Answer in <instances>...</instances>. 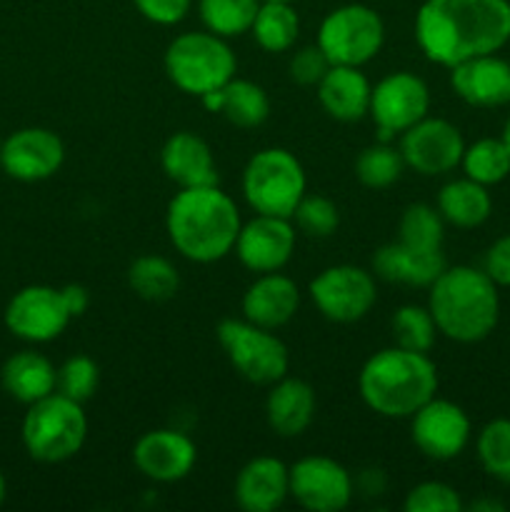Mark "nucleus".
I'll use <instances>...</instances> for the list:
<instances>
[{
  "label": "nucleus",
  "instance_id": "obj_1",
  "mask_svg": "<svg viewBox=\"0 0 510 512\" xmlns=\"http://www.w3.org/2000/svg\"><path fill=\"white\" fill-rule=\"evenodd\" d=\"M415 43L448 70L500 53L510 43V0H425L415 13Z\"/></svg>",
  "mask_w": 510,
  "mask_h": 512
},
{
  "label": "nucleus",
  "instance_id": "obj_2",
  "mask_svg": "<svg viewBox=\"0 0 510 512\" xmlns=\"http://www.w3.org/2000/svg\"><path fill=\"white\" fill-rule=\"evenodd\" d=\"M240 210L218 185L180 188L168 203L165 230L170 245L190 263H218L228 258L240 233Z\"/></svg>",
  "mask_w": 510,
  "mask_h": 512
},
{
  "label": "nucleus",
  "instance_id": "obj_3",
  "mask_svg": "<svg viewBox=\"0 0 510 512\" xmlns=\"http://www.w3.org/2000/svg\"><path fill=\"white\" fill-rule=\"evenodd\" d=\"M428 293V310L440 335L473 345L488 338L500 320L498 285L483 268L453 265L435 278Z\"/></svg>",
  "mask_w": 510,
  "mask_h": 512
},
{
  "label": "nucleus",
  "instance_id": "obj_4",
  "mask_svg": "<svg viewBox=\"0 0 510 512\" xmlns=\"http://www.w3.org/2000/svg\"><path fill=\"white\" fill-rule=\"evenodd\" d=\"M438 368L428 353L393 345L365 360L358 375L363 403L380 418L405 420L438 395Z\"/></svg>",
  "mask_w": 510,
  "mask_h": 512
},
{
  "label": "nucleus",
  "instance_id": "obj_5",
  "mask_svg": "<svg viewBox=\"0 0 510 512\" xmlns=\"http://www.w3.org/2000/svg\"><path fill=\"white\" fill-rule=\"evenodd\" d=\"M165 75L185 95L203 98L235 78L238 60L228 40L210 30H190L170 40L165 48Z\"/></svg>",
  "mask_w": 510,
  "mask_h": 512
},
{
  "label": "nucleus",
  "instance_id": "obj_6",
  "mask_svg": "<svg viewBox=\"0 0 510 512\" xmlns=\"http://www.w3.org/2000/svg\"><path fill=\"white\" fill-rule=\"evenodd\" d=\"M88 438V418L83 403L63 393L28 405L23 418V445L38 463L55 465L75 458Z\"/></svg>",
  "mask_w": 510,
  "mask_h": 512
},
{
  "label": "nucleus",
  "instance_id": "obj_7",
  "mask_svg": "<svg viewBox=\"0 0 510 512\" xmlns=\"http://www.w3.org/2000/svg\"><path fill=\"white\" fill-rule=\"evenodd\" d=\"M308 193V178L290 150L263 148L243 170L245 203L260 215L293 218L295 208Z\"/></svg>",
  "mask_w": 510,
  "mask_h": 512
},
{
  "label": "nucleus",
  "instance_id": "obj_8",
  "mask_svg": "<svg viewBox=\"0 0 510 512\" xmlns=\"http://www.w3.org/2000/svg\"><path fill=\"white\" fill-rule=\"evenodd\" d=\"M225 358L235 373L253 385H273L288 375L290 355L275 330L260 328L245 318H225L215 328Z\"/></svg>",
  "mask_w": 510,
  "mask_h": 512
},
{
  "label": "nucleus",
  "instance_id": "obj_9",
  "mask_svg": "<svg viewBox=\"0 0 510 512\" xmlns=\"http://www.w3.org/2000/svg\"><path fill=\"white\" fill-rule=\"evenodd\" d=\"M385 43V23L378 10L363 3L333 8L318 28V45L330 65L363 68Z\"/></svg>",
  "mask_w": 510,
  "mask_h": 512
},
{
  "label": "nucleus",
  "instance_id": "obj_10",
  "mask_svg": "<svg viewBox=\"0 0 510 512\" xmlns=\"http://www.w3.org/2000/svg\"><path fill=\"white\" fill-rule=\"evenodd\" d=\"M318 313L330 323L350 325L363 320L378 300V285L370 270L358 265H330L320 270L308 285Z\"/></svg>",
  "mask_w": 510,
  "mask_h": 512
},
{
  "label": "nucleus",
  "instance_id": "obj_11",
  "mask_svg": "<svg viewBox=\"0 0 510 512\" xmlns=\"http://www.w3.org/2000/svg\"><path fill=\"white\" fill-rule=\"evenodd\" d=\"M430 113V88L420 75L395 70L380 78L370 93V110L380 140H393Z\"/></svg>",
  "mask_w": 510,
  "mask_h": 512
},
{
  "label": "nucleus",
  "instance_id": "obj_12",
  "mask_svg": "<svg viewBox=\"0 0 510 512\" xmlns=\"http://www.w3.org/2000/svg\"><path fill=\"white\" fill-rule=\"evenodd\" d=\"M473 425L458 403L445 398H430L410 415V438L415 448L430 460H455L470 443Z\"/></svg>",
  "mask_w": 510,
  "mask_h": 512
},
{
  "label": "nucleus",
  "instance_id": "obj_13",
  "mask_svg": "<svg viewBox=\"0 0 510 512\" xmlns=\"http://www.w3.org/2000/svg\"><path fill=\"white\" fill-rule=\"evenodd\" d=\"M398 148L403 153L405 168L425 178H435L458 168L465 153V140L458 125L450 120L425 115L420 123L400 135Z\"/></svg>",
  "mask_w": 510,
  "mask_h": 512
},
{
  "label": "nucleus",
  "instance_id": "obj_14",
  "mask_svg": "<svg viewBox=\"0 0 510 512\" xmlns=\"http://www.w3.org/2000/svg\"><path fill=\"white\" fill-rule=\"evenodd\" d=\"M355 480L338 460L308 455L290 465V498L310 512H340L350 505Z\"/></svg>",
  "mask_w": 510,
  "mask_h": 512
},
{
  "label": "nucleus",
  "instance_id": "obj_15",
  "mask_svg": "<svg viewBox=\"0 0 510 512\" xmlns=\"http://www.w3.org/2000/svg\"><path fill=\"white\" fill-rule=\"evenodd\" d=\"M70 320L73 315L65 305L63 293L50 285H28L18 290L5 308V325L25 343H50L60 338Z\"/></svg>",
  "mask_w": 510,
  "mask_h": 512
},
{
  "label": "nucleus",
  "instance_id": "obj_16",
  "mask_svg": "<svg viewBox=\"0 0 510 512\" xmlns=\"http://www.w3.org/2000/svg\"><path fill=\"white\" fill-rule=\"evenodd\" d=\"M298 243L295 223L278 215H260L240 225L233 253L250 273H278L290 263Z\"/></svg>",
  "mask_w": 510,
  "mask_h": 512
},
{
  "label": "nucleus",
  "instance_id": "obj_17",
  "mask_svg": "<svg viewBox=\"0 0 510 512\" xmlns=\"http://www.w3.org/2000/svg\"><path fill=\"white\" fill-rule=\"evenodd\" d=\"M65 145L48 128H20L0 148V168L20 183H40L63 168Z\"/></svg>",
  "mask_w": 510,
  "mask_h": 512
},
{
  "label": "nucleus",
  "instance_id": "obj_18",
  "mask_svg": "<svg viewBox=\"0 0 510 512\" xmlns=\"http://www.w3.org/2000/svg\"><path fill=\"white\" fill-rule=\"evenodd\" d=\"M133 463L153 483H178L198 463V448L180 430H148L135 440Z\"/></svg>",
  "mask_w": 510,
  "mask_h": 512
},
{
  "label": "nucleus",
  "instance_id": "obj_19",
  "mask_svg": "<svg viewBox=\"0 0 510 512\" xmlns=\"http://www.w3.org/2000/svg\"><path fill=\"white\" fill-rule=\"evenodd\" d=\"M450 88L473 108H503L510 103V63L498 53L463 60L450 68Z\"/></svg>",
  "mask_w": 510,
  "mask_h": 512
},
{
  "label": "nucleus",
  "instance_id": "obj_20",
  "mask_svg": "<svg viewBox=\"0 0 510 512\" xmlns=\"http://www.w3.org/2000/svg\"><path fill=\"white\" fill-rule=\"evenodd\" d=\"M235 503L245 512H273L290 498V468L273 455H258L240 468Z\"/></svg>",
  "mask_w": 510,
  "mask_h": 512
},
{
  "label": "nucleus",
  "instance_id": "obj_21",
  "mask_svg": "<svg viewBox=\"0 0 510 512\" xmlns=\"http://www.w3.org/2000/svg\"><path fill=\"white\" fill-rule=\"evenodd\" d=\"M243 318L260 328L278 330L295 318L300 308V290L293 278L278 273H260L243 295Z\"/></svg>",
  "mask_w": 510,
  "mask_h": 512
},
{
  "label": "nucleus",
  "instance_id": "obj_22",
  "mask_svg": "<svg viewBox=\"0 0 510 512\" xmlns=\"http://www.w3.org/2000/svg\"><path fill=\"white\" fill-rule=\"evenodd\" d=\"M160 168L178 188L218 185V165L213 150L200 135L178 130L160 148Z\"/></svg>",
  "mask_w": 510,
  "mask_h": 512
},
{
  "label": "nucleus",
  "instance_id": "obj_23",
  "mask_svg": "<svg viewBox=\"0 0 510 512\" xmlns=\"http://www.w3.org/2000/svg\"><path fill=\"white\" fill-rule=\"evenodd\" d=\"M448 268L443 250H423L405 243L380 245L373 255L375 278L408 288H430L443 270Z\"/></svg>",
  "mask_w": 510,
  "mask_h": 512
},
{
  "label": "nucleus",
  "instance_id": "obj_24",
  "mask_svg": "<svg viewBox=\"0 0 510 512\" xmlns=\"http://www.w3.org/2000/svg\"><path fill=\"white\" fill-rule=\"evenodd\" d=\"M315 390L310 383L300 378H280L270 385V393L265 398V420L268 428L280 438H298L313 425L315 420Z\"/></svg>",
  "mask_w": 510,
  "mask_h": 512
},
{
  "label": "nucleus",
  "instance_id": "obj_25",
  "mask_svg": "<svg viewBox=\"0 0 510 512\" xmlns=\"http://www.w3.org/2000/svg\"><path fill=\"white\" fill-rule=\"evenodd\" d=\"M318 103L325 113L340 123H358L370 110V85L368 75L353 65H330L318 85Z\"/></svg>",
  "mask_w": 510,
  "mask_h": 512
},
{
  "label": "nucleus",
  "instance_id": "obj_26",
  "mask_svg": "<svg viewBox=\"0 0 510 512\" xmlns=\"http://www.w3.org/2000/svg\"><path fill=\"white\" fill-rule=\"evenodd\" d=\"M0 383L10 398L23 405H33L55 393L58 368L35 350H20L5 360L0 370Z\"/></svg>",
  "mask_w": 510,
  "mask_h": 512
},
{
  "label": "nucleus",
  "instance_id": "obj_27",
  "mask_svg": "<svg viewBox=\"0 0 510 512\" xmlns=\"http://www.w3.org/2000/svg\"><path fill=\"white\" fill-rule=\"evenodd\" d=\"M438 213L448 225L460 230L480 228L493 213V198L488 188L470 178L450 180L438 193Z\"/></svg>",
  "mask_w": 510,
  "mask_h": 512
},
{
  "label": "nucleus",
  "instance_id": "obj_28",
  "mask_svg": "<svg viewBox=\"0 0 510 512\" xmlns=\"http://www.w3.org/2000/svg\"><path fill=\"white\" fill-rule=\"evenodd\" d=\"M250 35L265 53H288L300 35V18L293 3L265 0L255 13Z\"/></svg>",
  "mask_w": 510,
  "mask_h": 512
},
{
  "label": "nucleus",
  "instance_id": "obj_29",
  "mask_svg": "<svg viewBox=\"0 0 510 512\" xmlns=\"http://www.w3.org/2000/svg\"><path fill=\"white\" fill-rule=\"evenodd\" d=\"M128 285L140 300L165 303L180 288V273L163 255H140L128 268Z\"/></svg>",
  "mask_w": 510,
  "mask_h": 512
},
{
  "label": "nucleus",
  "instance_id": "obj_30",
  "mask_svg": "<svg viewBox=\"0 0 510 512\" xmlns=\"http://www.w3.org/2000/svg\"><path fill=\"white\" fill-rule=\"evenodd\" d=\"M223 108L220 115L235 128H258L270 115V98L258 83L245 78H233L223 85Z\"/></svg>",
  "mask_w": 510,
  "mask_h": 512
},
{
  "label": "nucleus",
  "instance_id": "obj_31",
  "mask_svg": "<svg viewBox=\"0 0 510 512\" xmlns=\"http://www.w3.org/2000/svg\"><path fill=\"white\" fill-rule=\"evenodd\" d=\"M460 168L465 178L490 188V185L503 183L510 175V150L505 148L503 138H480L465 145Z\"/></svg>",
  "mask_w": 510,
  "mask_h": 512
},
{
  "label": "nucleus",
  "instance_id": "obj_32",
  "mask_svg": "<svg viewBox=\"0 0 510 512\" xmlns=\"http://www.w3.org/2000/svg\"><path fill=\"white\" fill-rule=\"evenodd\" d=\"M405 170V160L400 148L390 145V140H378L360 150L355 158V178L373 190H385L400 180Z\"/></svg>",
  "mask_w": 510,
  "mask_h": 512
},
{
  "label": "nucleus",
  "instance_id": "obj_33",
  "mask_svg": "<svg viewBox=\"0 0 510 512\" xmlns=\"http://www.w3.org/2000/svg\"><path fill=\"white\" fill-rule=\"evenodd\" d=\"M258 8L260 0H198L205 30L225 40L250 33Z\"/></svg>",
  "mask_w": 510,
  "mask_h": 512
},
{
  "label": "nucleus",
  "instance_id": "obj_34",
  "mask_svg": "<svg viewBox=\"0 0 510 512\" xmlns=\"http://www.w3.org/2000/svg\"><path fill=\"white\" fill-rule=\"evenodd\" d=\"M400 243L423 250H443L445 220L438 208L428 203H413L403 210L398 223Z\"/></svg>",
  "mask_w": 510,
  "mask_h": 512
},
{
  "label": "nucleus",
  "instance_id": "obj_35",
  "mask_svg": "<svg viewBox=\"0 0 510 512\" xmlns=\"http://www.w3.org/2000/svg\"><path fill=\"white\" fill-rule=\"evenodd\" d=\"M475 453L490 478L510 485V420L495 418L485 423L475 438Z\"/></svg>",
  "mask_w": 510,
  "mask_h": 512
},
{
  "label": "nucleus",
  "instance_id": "obj_36",
  "mask_svg": "<svg viewBox=\"0 0 510 512\" xmlns=\"http://www.w3.org/2000/svg\"><path fill=\"white\" fill-rule=\"evenodd\" d=\"M390 328H393L395 345L415 350V353H430V348L435 345V335H438L433 315L420 305H403V308L395 310Z\"/></svg>",
  "mask_w": 510,
  "mask_h": 512
},
{
  "label": "nucleus",
  "instance_id": "obj_37",
  "mask_svg": "<svg viewBox=\"0 0 510 512\" xmlns=\"http://www.w3.org/2000/svg\"><path fill=\"white\" fill-rule=\"evenodd\" d=\"M290 220L295 223V230L310 235V238H330L338 230L340 213L338 205L325 195L305 193Z\"/></svg>",
  "mask_w": 510,
  "mask_h": 512
},
{
  "label": "nucleus",
  "instance_id": "obj_38",
  "mask_svg": "<svg viewBox=\"0 0 510 512\" xmlns=\"http://www.w3.org/2000/svg\"><path fill=\"white\" fill-rule=\"evenodd\" d=\"M100 385V368L90 355H73L58 368V385L55 390L68 398L85 403L95 395Z\"/></svg>",
  "mask_w": 510,
  "mask_h": 512
},
{
  "label": "nucleus",
  "instance_id": "obj_39",
  "mask_svg": "<svg viewBox=\"0 0 510 512\" xmlns=\"http://www.w3.org/2000/svg\"><path fill=\"white\" fill-rule=\"evenodd\" d=\"M403 508L405 512H460L463 498L453 485L440 483V480H425L405 495Z\"/></svg>",
  "mask_w": 510,
  "mask_h": 512
},
{
  "label": "nucleus",
  "instance_id": "obj_40",
  "mask_svg": "<svg viewBox=\"0 0 510 512\" xmlns=\"http://www.w3.org/2000/svg\"><path fill=\"white\" fill-rule=\"evenodd\" d=\"M290 78L298 85H318L323 80V75L330 70V60L325 58V53L320 50V45H305V48H298L293 55H290Z\"/></svg>",
  "mask_w": 510,
  "mask_h": 512
},
{
  "label": "nucleus",
  "instance_id": "obj_41",
  "mask_svg": "<svg viewBox=\"0 0 510 512\" xmlns=\"http://www.w3.org/2000/svg\"><path fill=\"white\" fill-rule=\"evenodd\" d=\"M138 13L155 25H175L190 13L193 0H133Z\"/></svg>",
  "mask_w": 510,
  "mask_h": 512
},
{
  "label": "nucleus",
  "instance_id": "obj_42",
  "mask_svg": "<svg viewBox=\"0 0 510 512\" xmlns=\"http://www.w3.org/2000/svg\"><path fill=\"white\" fill-rule=\"evenodd\" d=\"M483 270L498 288H510V233L500 235L483 258Z\"/></svg>",
  "mask_w": 510,
  "mask_h": 512
},
{
  "label": "nucleus",
  "instance_id": "obj_43",
  "mask_svg": "<svg viewBox=\"0 0 510 512\" xmlns=\"http://www.w3.org/2000/svg\"><path fill=\"white\" fill-rule=\"evenodd\" d=\"M60 293H63V300H65V305H68V310L73 318H80V315L88 310L90 295L83 285H78V283L63 285V288H60Z\"/></svg>",
  "mask_w": 510,
  "mask_h": 512
},
{
  "label": "nucleus",
  "instance_id": "obj_44",
  "mask_svg": "<svg viewBox=\"0 0 510 512\" xmlns=\"http://www.w3.org/2000/svg\"><path fill=\"white\" fill-rule=\"evenodd\" d=\"M473 510L475 512H503L505 505L498 503V500H478V503H473Z\"/></svg>",
  "mask_w": 510,
  "mask_h": 512
},
{
  "label": "nucleus",
  "instance_id": "obj_45",
  "mask_svg": "<svg viewBox=\"0 0 510 512\" xmlns=\"http://www.w3.org/2000/svg\"><path fill=\"white\" fill-rule=\"evenodd\" d=\"M500 138H503L505 148L510 150V115H508V120H505V125H503V135H500Z\"/></svg>",
  "mask_w": 510,
  "mask_h": 512
},
{
  "label": "nucleus",
  "instance_id": "obj_46",
  "mask_svg": "<svg viewBox=\"0 0 510 512\" xmlns=\"http://www.w3.org/2000/svg\"><path fill=\"white\" fill-rule=\"evenodd\" d=\"M5 495H8V485H5V478H3V473H0V505L5 503Z\"/></svg>",
  "mask_w": 510,
  "mask_h": 512
},
{
  "label": "nucleus",
  "instance_id": "obj_47",
  "mask_svg": "<svg viewBox=\"0 0 510 512\" xmlns=\"http://www.w3.org/2000/svg\"><path fill=\"white\" fill-rule=\"evenodd\" d=\"M260 3H265V0H260ZM273 3H295V0H273Z\"/></svg>",
  "mask_w": 510,
  "mask_h": 512
}]
</instances>
